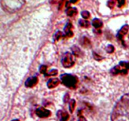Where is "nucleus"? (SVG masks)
I'll return each instance as SVG.
<instances>
[{
    "instance_id": "obj_1",
    "label": "nucleus",
    "mask_w": 129,
    "mask_h": 121,
    "mask_svg": "<svg viewBox=\"0 0 129 121\" xmlns=\"http://www.w3.org/2000/svg\"><path fill=\"white\" fill-rule=\"evenodd\" d=\"M61 83L71 89H74L77 88L78 83V78L76 76L71 74H63L60 76Z\"/></svg>"
},
{
    "instance_id": "obj_2",
    "label": "nucleus",
    "mask_w": 129,
    "mask_h": 121,
    "mask_svg": "<svg viewBox=\"0 0 129 121\" xmlns=\"http://www.w3.org/2000/svg\"><path fill=\"white\" fill-rule=\"evenodd\" d=\"M114 108L129 116V93L124 95L116 103Z\"/></svg>"
},
{
    "instance_id": "obj_3",
    "label": "nucleus",
    "mask_w": 129,
    "mask_h": 121,
    "mask_svg": "<svg viewBox=\"0 0 129 121\" xmlns=\"http://www.w3.org/2000/svg\"><path fill=\"white\" fill-rule=\"evenodd\" d=\"M128 71L129 63L126 61H121L118 65L115 66L110 70L111 74L113 75H117V74L126 75L128 74Z\"/></svg>"
},
{
    "instance_id": "obj_4",
    "label": "nucleus",
    "mask_w": 129,
    "mask_h": 121,
    "mask_svg": "<svg viewBox=\"0 0 129 121\" xmlns=\"http://www.w3.org/2000/svg\"><path fill=\"white\" fill-rule=\"evenodd\" d=\"M61 63L63 67L66 68H69L73 67L75 64V61L73 59V54L71 52H67L64 55L61 59Z\"/></svg>"
},
{
    "instance_id": "obj_5",
    "label": "nucleus",
    "mask_w": 129,
    "mask_h": 121,
    "mask_svg": "<svg viewBox=\"0 0 129 121\" xmlns=\"http://www.w3.org/2000/svg\"><path fill=\"white\" fill-rule=\"evenodd\" d=\"M35 113L40 118H47L50 116L51 112L49 110L46 109L44 107H39L35 111Z\"/></svg>"
},
{
    "instance_id": "obj_6",
    "label": "nucleus",
    "mask_w": 129,
    "mask_h": 121,
    "mask_svg": "<svg viewBox=\"0 0 129 121\" xmlns=\"http://www.w3.org/2000/svg\"><path fill=\"white\" fill-rule=\"evenodd\" d=\"M73 24L71 21H68L65 25L64 28V37L66 38H70L73 37L74 35V33L73 32Z\"/></svg>"
},
{
    "instance_id": "obj_7",
    "label": "nucleus",
    "mask_w": 129,
    "mask_h": 121,
    "mask_svg": "<svg viewBox=\"0 0 129 121\" xmlns=\"http://www.w3.org/2000/svg\"><path fill=\"white\" fill-rule=\"evenodd\" d=\"M129 29V26L128 25H125L121 28L120 30L118 31V32L117 33V37L118 38V39L119 40H120L121 42H122L123 44H124L123 43V38H124L125 35L127 34V33L128 32V30Z\"/></svg>"
},
{
    "instance_id": "obj_8",
    "label": "nucleus",
    "mask_w": 129,
    "mask_h": 121,
    "mask_svg": "<svg viewBox=\"0 0 129 121\" xmlns=\"http://www.w3.org/2000/svg\"><path fill=\"white\" fill-rule=\"evenodd\" d=\"M39 82V78L37 76H31L28 78L25 83V86L27 88H32L37 84Z\"/></svg>"
},
{
    "instance_id": "obj_9",
    "label": "nucleus",
    "mask_w": 129,
    "mask_h": 121,
    "mask_svg": "<svg viewBox=\"0 0 129 121\" xmlns=\"http://www.w3.org/2000/svg\"><path fill=\"white\" fill-rule=\"evenodd\" d=\"M57 116L60 121H68L69 118V114L67 112L63 110H58Z\"/></svg>"
},
{
    "instance_id": "obj_10",
    "label": "nucleus",
    "mask_w": 129,
    "mask_h": 121,
    "mask_svg": "<svg viewBox=\"0 0 129 121\" xmlns=\"http://www.w3.org/2000/svg\"><path fill=\"white\" fill-rule=\"evenodd\" d=\"M60 81L58 78H52V79H49L47 83V86L49 89H52V88L57 86L59 83H60Z\"/></svg>"
},
{
    "instance_id": "obj_11",
    "label": "nucleus",
    "mask_w": 129,
    "mask_h": 121,
    "mask_svg": "<svg viewBox=\"0 0 129 121\" xmlns=\"http://www.w3.org/2000/svg\"><path fill=\"white\" fill-rule=\"evenodd\" d=\"M78 9L75 7H71V6H70L69 8H67L66 10V15L68 16H71V17L76 15L78 14Z\"/></svg>"
},
{
    "instance_id": "obj_12",
    "label": "nucleus",
    "mask_w": 129,
    "mask_h": 121,
    "mask_svg": "<svg viewBox=\"0 0 129 121\" xmlns=\"http://www.w3.org/2000/svg\"><path fill=\"white\" fill-rule=\"evenodd\" d=\"M92 25L96 29H100L103 27V23L101 20L98 18L93 19L92 21Z\"/></svg>"
},
{
    "instance_id": "obj_13",
    "label": "nucleus",
    "mask_w": 129,
    "mask_h": 121,
    "mask_svg": "<svg viewBox=\"0 0 129 121\" xmlns=\"http://www.w3.org/2000/svg\"><path fill=\"white\" fill-rule=\"evenodd\" d=\"M71 49H72V51H73V54H74L75 56L78 57H79L81 56L82 54H83V52L81 51L80 49H79L78 47L76 46V45H74V46L72 47Z\"/></svg>"
},
{
    "instance_id": "obj_14",
    "label": "nucleus",
    "mask_w": 129,
    "mask_h": 121,
    "mask_svg": "<svg viewBox=\"0 0 129 121\" xmlns=\"http://www.w3.org/2000/svg\"><path fill=\"white\" fill-rule=\"evenodd\" d=\"M81 44L84 47H91V41L86 37H83L81 39Z\"/></svg>"
},
{
    "instance_id": "obj_15",
    "label": "nucleus",
    "mask_w": 129,
    "mask_h": 121,
    "mask_svg": "<svg viewBox=\"0 0 129 121\" xmlns=\"http://www.w3.org/2000/svg\"><path fill=\"white\" fill-rule=\"evenodd\" d=\"M79 24L83 28H88L90 27L91 25L90 23L86 20H83V19H81L79 21Z\"/></svg>"
},
{
    "instance_id": "obj_16",
    "label": "nucleus",
    "mask_w": 129,
    "mask_h": 121,
    "mask_svg": "<svg viewBox=\"0 0 129 121\" xmlns=\"http://www.w3.org/2000/svg\"><path fill=\"white\" fill-rule=\"evenodd\" d=\"M76 102L74 99H71L69 100V109L71 113H73L75 110L76 108Z\"/></svg>"
},
{
    "instance_id": "obj_17",
    "label": "nucleus",
    "mask_w": 129,
    "mask_h": 121,
    "mask_svg": "<svg viewBox=\"0 0 129 121\" xmlns=\"http://www.w3.org/2000/svg\"><path fill=\"white\" fill-rule=\"evenodd\" d=\"M62 37H64V34H62V32L60 31H57L55 34L54 36V42H57L58 40H60Z\"/></svg>"
},
{
    "instance_id": "obj_18",
    "label": "nucleus",
    "mask_w": 129,
    "mask_h": 121,
    "mask_svg": "<svg viewBox=\"0 0 129 121\" xmlns=\"http://www.w3.org/2000/svg\"><path fill=\"white\" fill-rule=\"evenodd\" d=\"M47 66L45 65H41L40 66V68H39V71H40V73H41V74H43L45 75L47 74Z\"/></svg>"
},
{
    "instance_id": "obj_19",
    "label": "nucleus",
    "mask_w": 129,
    "mask_h": 121,
    "mask_svg": "<svg viewBox=\"0 0 129 121\" xmlns=\"http://www.w3.org/2000/svg\"><path fill=\"white\" fill-rule=\"evenodd\" d=\"M81 16L84 20H88L90 18L91 15L90 13L88 11H83L81 12Z\"/></svg>"
},
{
    "instance_id": "obj_20",
    "label": "nucleus",
    "mask_w": 129,
    "mask_h": 121,
    "mask_svg": "<svg viewBox=\"0 0 129 121\" xmlns=\"http://www.w3.org/2000/svg\"><path fill=\"white\" fill-rule=\"evenodd\" d=\"M78 121H87V120L86 119L85 117L83 116V110H79L78 113Z\"/></svg>"
},
{
    "instance_id": "obj_21",
    "label": "nucleus",
    "mask_w": 129,
    "mask_h": 121,
    "mask_svg": "<svg viewBox=\"0 0 129 121\" xmlns=\"http://www.w3.org/2000/svg\"><path fill=\"white\" fill-rule=\"evenodd\" d=\"M106 50L109 54H112L115 51V47L113 45H108L106 47Z\"/></svg>"
},
{
    "instance_id": "obj_22",
    "label": "nucleus",
    "mask_w": 129,
    "mask_h": 121,
    "mask_svg": "<svg viewBox=\"0 0 129 121\" xmlns=\"http://www.w3.org/2000/svg\"><path fill=\"white\" fill-rule=\"evenodd\" d=\"M58 74V71L57 69H52L51 71L47 73L45 76H56Z\"/></svg>"
},
{
    "instance_id": "obj_23",
    "label": "nucleus",
    "mask_w": 129,
    "mask_h": 121,
    "mask_svg": "<svg viewBox=\"0 0 129 121\" xmlns=\"http://www.w3.org/2000/svg\"><path fill=\"white\" fill-rule=\"evenodd\" d=\"M116 1H108L107 2V6L110 9H113L116 5Z\"/></svg>"
},
{
    "instance_id": "obj_24",
    "label": "nucleus",
    "mask_w": 129,
    "mask_h": 121,
    "mask_svg": "<svg viewBox=\"0 0 129 121\" xmlns=\"http://www.w3.org/2000/svg\"><path fill=\"white\" fill-rule=\"evenodd\" d=\"M93 57H94V59H96V60H98V61H99V60H101L102 59H103V57H102L101 55H100L99 54H98L97 53L94 52L93 53Z\"/></svg>"
},
{
    "instance_id": "obj_25",
    "label": "nucleus",
    "mask_w": 129,
    "mask_h": 121,
    "mask_svg": "<svg viewBox=\"0 0 129 121\" xmlns=\"http://www.w3.org/2000/svg\"><path fill=\"white\" fill-rule=\"evenodd\" d=\"M117 3H118V6L119 8H122V6H123L125 4V1H123V0H119V1H117Z\"/></svg>"
},
{
    "instance_id": "obj_26",
    "label": "nucleus",
    "mask_w": 129,
    "mask_h": 121,
    "mask_svg": "<svg viewBox=\"0 0 129 121\" xmlns=\"http://www.w3.org/2000/svg\"><path fill=\"white\" fill-rule=\"evenodd\" d=\"M69 98H70V97H69V95L68 94V93L66 94L65 96H64V103H67V102L69 100Z\"/></svg>"
},
{
    "instance_id": "obj_27",
    "label": "nucleus",
    "mask_w": 129,
    "mask_h": 121,
    "mask_svg": "<svg viewBox=\"0 0 129 121\" xmlns=\"http://www.w3.org/2000/svg\"><path fill=\"white\" fill-rule=\"evenodd\" d=\"M11 121H20V120H19L18 119H14V120H11Z\"/></svg>"
}]
</instances>
